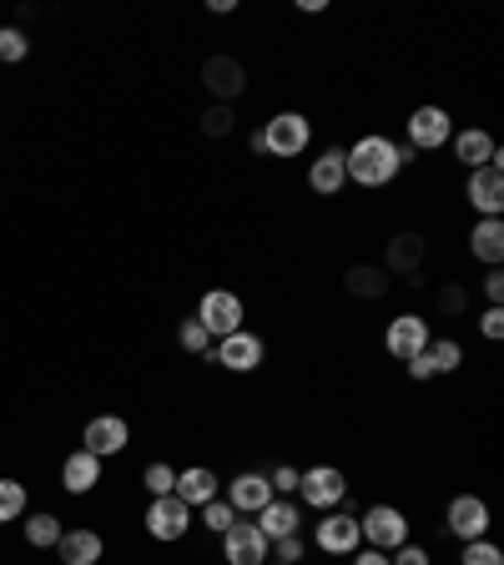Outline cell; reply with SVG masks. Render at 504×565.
<instances>
[{"label":"cell","mask_w":504,"mask_h":565,"mask_svg":"<svg viewBox=\"0 0 504 565\" xmlns=\"http://www.w3.org/2000/svg\"><path fill=\"white\" fill-rule=\"evenodd\" d=\"M343 288H348L358 303H378V298H388V288H394V278H388L378 263H353L348 273H343Z\"/></svg>","instance_id":"obj_22"},{"label":"cell","mask_w":504,"mask_h":565,"mask_svg":"<svg viewBox=\"0 0 504 565\" xmlns=\"http://www.w3.org/2000/svg\"><path fill=\"white\" fill-rule=\"evenodd\" d=\"M101 551H106V541L96 530H61V541H56L61 565H96Z\"/></svg>","instance_id":"obj_25"},{"label":"cell","mask_w":504,"mask_h":565,"mask_svg":"<svg viewBox=\"0 0 504 565\" xmlns=\"http://www.w3.org/2000/svg\"><path fill=\"white\" fill-rule=\"evenodd\" d=\"M423 258H429V237L404 227V233H394L384 243V263H378V268H384L388 278H414V273H423Z\"/></svg>","instance_id":"obj_11"},{"label":"cell","mask_w":504,"mask_h":565,"mask_svg":"<svg viewBox=\"0 0 504 565\" xmlns=\"http://www.w3.org/2000/svg\"><path fill=\"white\" fill-rule=\"evenodd\" d=\"M298 475H303V470H298V465H278V470L268 475L272 494H282V500H293V494H298Z\"/></svg>","instance_id":"obj_37"},{"label":"cell","mask_w":504,"mask_h":565,"mask_svg":"<svg viewBox=\"0 0 504 565\" xmlns=\"http://www.w3.org/2000/svg\"><path fill=\"white\" fill-rule=\"evenodd\" d=\"M101 484V459L86 455V449H71L66 465H61V490L66 494H92Z\"/></svg>","instance_id":"obj_23"},{"label":"cell","mask_w":504,"mask_h":565,"mask_svg":"<svg viewBox=\"0 0 504 565\" xmlns=\"http://www.w3.org/2000/svg\"><path fill=\"white\" fill-rule=\"evenodd\" d=\"M212 333L202 329V318L192 313V318H182V323H176V349L182 353H192V359H212Z\"/></svg>","instance_id":"obj_28"},{"label":"cell","mask_w":504,"mask_h":565,"mask_svg":"<svg viewBox=\"0 0 504 565\" xmlns=\"http://www.w3.org/2000/svg\"><path fill=\"white\" fill-rule=\"evenodd\" d=\"M464 202H470L480 217H504V167H480V172L464 177Z\"/></svg>","instance_id":"obj_16"},{"label":"cell","mask_w":504,"mask_h":565,"mask_svg":"<svg viewBox=\"0 0 504 565\" xmlns=\"http://www.w3.org/2000/svg\"><path fill=\"white\" fill-rule=\"evenodd\" d=\"M388 565H435V555L423 551V545H414V541H404L399 551L388 555Z\"/></svg>","instance_id":"obj_38"},{"label":"cell","mask_w":504,"mask_h":565,"mask_svg":"<svg viewBox=\"0 0 504 565\" xmlns=\"http://www.w3.org/2000/svg\"><path fill=\"white\" fill-rule=\"evenodd\" d=\"M429 339H435V329H429V318H423V313H399L384 329V349L394 353L399 364H409L414 353L429 349Z\"/></svg>","instance_id":"obj_12"},{"label":"cell","mask_w":504,"mask_h":565,"mask_svg":"<svg viewBox=\"0 0 504 565\" xmlns=\"http://www.w3.org/2000/svg\"><path fill=\"white\" fill-rule=\"evenodd\" d=\"M61 530H66V525H61L51 510H35V515L25 520V545H31V551H56Z\"/></svg>","instance_id":"obj_27"},{"label":"cell","mask_w":504,"mask_h":565,"mask_svg":"<svg viewBox=\"0 0 504 565\" xmlns=\"http://www.w3.org/2000/svg\"><path fill=\"white\" fill-rule=\"evenodd\" d=\"M202 86L212 92V102L237 106V96L247 92V66L237 56H227V51H217V56L202 61Z\"/></svg>","instance_id":"obj_9"},{"label":"cell","mask_w":504,"mask_h":565,"mask_svg":"<svg viewBox=\"0 0 504 565\" xmlns=\"http://www.w3.org/2000/svg\"><path fill=\"white\" fill-rule=\"evenodd\" d=\"M449 147H454V162L464 167V172H480V167L504 162L500 141H494L484 127H464V131H454V137H449Z\"/></svg>","instance_id":"obj_17"},{"label":"cell","mask_w":504,"mask_h":565,"mask_svg":"<svg viewBox=\"0 0 504 565\" xmlns=\"http://www.w3.org/2000/svg\"><path fill=\"white\" fill-rule=\"evenodd\" d=\"M459 565H504V551L484 535V541H464L459 545Z\"/></svg>","instance_id":"obj_33"},{"label":"cell","mask_w":504,"mask_h":565,"mask_svg":"<svg viewBox=\"0 0 504 565\" xmlns=\"http://www.w3.org/2000/svg\"><path fill=\"white\" fill-rule=\"evenodd\" d=\"M308 188H313L318 198H339V192L348 188V167H343V147H323V152L313 157V167H308Z\"/></svg>","instance_id":"obj_21"},{"label":"cell","mask_w":504,"mask_h":565,"mask_svg":"<svg viewBox=\"0 0 504 565\" xmlns=\"http://www.w3.org/2000/svg\"><path fill=\"white\" fill-rule=\"evenodd\" d=\"M298 11H303V15H318V11H329V0H298Z\"/></svg>","instance_id":"obj_44"},{"label":"cell","mask_w":504,"mask_h":565,"mask_svg":"<svg viewBox=\"0 0 504 565\" xmlns=\"http://www.w3.org/2000/svg\"><path fill=\"white\" fill-rule=\"evenodd\" d=\"M480 333H484V339H504V308H484V313H480Z\"/></svg>","instance_id":"obj_40"},{"label":"cell","mask_w":504,"mask_h":565,"mask_svg":"<svg viewBox=\"0 0 504 565\" xmlns=\"http://www.w3.org/2000/svg\"><path fill=\"white\" fill-rule=\"evenodd\" d=\"M253 525L268 535V545L282 541V535H303V505H298V500H282V494H272L268 505L253 515Z\"/></svg>","instance_id":"obj_19"},{"label":"cell","mask_w":504,"mask_h":565,"mask_svg":"<svg viewBox=\"0 0 504 565\" xmlns=\"http://www.w3.org/2000/svg\"><path fill=\"white\" fill-rule=\"evenodd\" d=\"M470 253L484 268H500L504 263V217H480V223L470 227Z\"/></svg>","instance_id":"obj_24"},{"label":"cell","mask_w":504,"mask_h":565,"mask_svg":"<svg viewBox=\"0 0 504 565\" xmlns=\"http://www.w3.org/2000/svg\"><path fill=\"white\" fill-rule=\"evenodd\" d=\"M303 555H308V541H303V535H282V541L268 545V561H278V565H298Z\"/></svg>","instance_id":"obj_36"},{"label":"cell","mask_w":504,"mask_h":565,"mask_svg":"<svg viewBox=\"0 0 504 565\" xmlns=\"http://www.w3.org/2000/svg\"><path fill=\"white\" fill-rule=\"evenodd\" d=\"M358 535L368 541V551L394 555L404 541H409V515H404L399 505H388V500H378V505H368L364 515H358Z\"/></svg>","instance_id":"obj_3"},{"label":"cell","mask_w":504,"mask_h":565,"mask_svg":"<svg viewBox=\"0 0 504 565\" xmlns=\"http://www.w3.org/2000/svg\"><path fill=\"white\" fill-rule=\"evenodd\" d=\"M141 525H147V535H152V541L172 545V541H182V535L192 530V510L182 505L176 494H162V500H152V505H147V520H141Z\"/></svg>","instance_id":"obj_14"},{"label":"cell","mask_w":504,"mask_h":565,"mask_svg":"<svg viewBox=\"0 0 504 565\" xmlns=\"http://www.w3.org/2000/svg\"><path fill=\"white\" fill-rule=\"evenodd\" d=\"M172 494L187 510H202L207 500H217V494H223V480H217V470H212V465H187V470H176Z\"/></svg>","instance_id":"obj_18"},{"label":"cell","mask_w":504,"mask_h":565,"mask_svg":"<svg viewBox=\"0 0 504 565\" xmlns=\"http://www.w3.org/2000/svg\"><path fill=\"white\" fill-rule=\"evenodd\" d=\"M404 162H409V147H399L394 137H384V131H368V137H358L353 147H343V167H348V182L353 188H388L394 177L404 172Z\"/></svg>","instance_id":"obj_1"},{"label":"cell","mask_w":504,"mask_h":565,"mask_svg":"<svg viewBox=\"0 0 504 565\" xmlns=\"http://www.w3.org/2000/svg\"><path fill=\"white\" fill-rule=\"evenodd\" d=\"M262 359H268V339L253 329H237L212 343V364H223L227 374H253V369H262Z\"/></svg>","instance_id":"obj_4"},{"label":"cell","mask_w":504,"mask_h":565,"mask_svg":"<svg viewBox=\"0 0 504 565\" xmlns=\"http://www.w3.org/2000/svg\"><path fill=\"white\" fill-rule=\"evenodd\" d=\"M313 545L323 555H333V561H343V555H353V551H364L358 515H348V510H329V515L313 525Z\"/></svg>","instance_id":"obj_8"},{"label":"cell","mask_w":504,"mask_h":565,"mask_svg":"<svg viewBox=\"0 0 504 565\" xmlns=\"http://www.w3.org/2000/svg\"><path fill=\"white\" fill-rule=\"evenodd\" d=\"M223 500L237 510V515H258V510L272 500V484H268L262 470H243V475H233V484L223 490Z\"/></svg>","instance_id":"obj_20"},{"label":"cell","mask_w":504,"mask_h":565,"mask_svg":"<svg viewBox=\"0 0 504 565\" xmlns=\"http://www.w3.org/2000/svg\"><path fill=\"white\" fill-rule=\"evenodd\" d=\"M223 541V561L227 565H268V535H262L253 520H233Z\"/></svg>","instance_id":"obj_13"},{"label":"cell","mask_w":504,"mask_h":565,"mask_svg":"<svg viewBox=\"0 0 504 565\" xmlns=\"http://www.w3.org/2000/svg\"><path fill=\"white\" fill-rule=\"evenodd\" d=\"M435 308L444 318H464L474 308V294H470V282H439L435 288Z\"/></svg>","instance_id":"obj_29"},{"label":"cell","mask_w":504,"mask_h":565,"mask_svg":"<svg viewBox=\"0 0 504 565\" xmlns=\"http://www.w3.org/2000/svg\"><path fill=\"white\" fill-rule=\"evenodd\" d=\"M207 11H212V15H233L237 0H207Z\"/></svg>","instance_id":"obj_42"},{"label":"cell","mask_w":504,"mask_h":565,"mask_svg":"<svg viewBox=\"0 0 504 565\" xmlns=\"http://www.w3.org/2000/svg\"><path fill=\"white\" fill-rule=\"evenodd\" d=\"M247 147H253V157H268V141H262V127L247 137Z\"/></svg>","instance_id":"obj_43"},{"label":"cell","mask_w":504,"mask_h":565,"mask_svg":"<svg viewBox=\"0 0 504 565\" xmlns=\"http://www.w3.org/2000/svg\"><path fill=\"white\" fill-rule=\"evenodd\" d=\"M31 56V35L21 31V25H0V61L6 66H15V61Z\"/></svg>","instance_id":"obj_32"},{"label":"cell","mask_w":504,"mask_h":565,"mask_svg":"<svg viewBox=\"0 0 504 565\" xmlns=\"http://www.w3.org/2000/svg\"><path fill=\"white\" fill-rule=\"evenodd\" d=\"M490 505H484L480 494H454V500H449V510H444V530L449 535H454L459 545L464 541H484V535H490Z\"/></svg>","instance_id":"obj_10"},{"label":"cell","mask_w":504,"mask_h":565,"mask_svg":"<svg viewBox=\"0 0 504 565\" xmlns=\"http://www.w3.org/2000/svg\"><path fill=\"white\" fill-rule=\"evenodd\" d=\"M141 484H147V494H152V500H162V494H172L176 470H172V465H167V459H152V465L141 470Z\"/></svg>","instance_id":"obj_34"},{"label":"cell","mask_w":504,"mask_h":565,"mask_svg":"<svg viewBox=\"0 0 504 565\" xmlns=\"http://www.w3.org/2000/svg\"><path fill=\"white\" fill-rule=\"evenodd\" d=\"M404 131H409V152H439V147H449V137H454V117H449L444 106H414V117L404 121Z\"/></svg>","instance_id":"obj_6"},{"label":"cell","mask_w":504,"mask_h":565,"mask_svg":"<svg viewBox=\"0 0 504 565\" xmlns=\"http://www.w3.org/2000/svg\"><path fill=\"white\" fill-rule=\"evenodd\" d=\"M25 484L21 480H0V525H11V520H21L25 515Z\"/></svg>","instance_id":"obj_31"},{"label":"cell","mask_w":504,"mask_h":565,"mask_svg":"<svg viewBox=\"0 0 504 565\" xmlns=\"http://www.w3.org/2000/svg\"><path fill=\"white\" fill-rule=\"evenodd\" d=\"M233 131H237V106L212 102L207 111H202V137H207V141H227Z\"/></svg>","instance_id":"obj_30"},{"label":"cell","mask_w":504,"mask_h":565,"mask_svg":"<svg viewBox=\"0 0 504 565\" xmlns=\"http://www.w3.org/2000/svg\"><path fill=\"white\" fill-rule=\"evenodd\" d=\"M197 318H202V329H207L212 339H227V333H237L247 323V308L233 288H207L202 303H197Z\"/></svg>","instance_id":"obj_5"},{"label":"cell","mask_w":504,"mask_h":565,"mask_svg":"<svg viewBox=\"0 0 504 565\" xmlns=\"http://www.w3.org/2000/svg\"><path fill=\"white\" fill-rule=\"evenodd\" d=\"M480 294H484V303H490V308H504V273L500 268H490L480 278Z\"/></svg>","instance_id":"obj_39"},{"label":"cell","mask_w":504,"mask_h":565,"mask_svg":"<svg viewBox=\"0 0 504 565\" xmlns=\"http://www.w3.org/2000/svg\"><path fill=\"white\" fill-rule=\"evenodd\" d=\"M348 475L339 465H313V470L298 475V505L303 510H318V515H329V510H343L348 500Z\"/></svg>","instance_id":"obj_2"},{"label":"cell","mask_w":504,"mask_h":565,"mask_svg":"<svg viewBox=\"0 0 504 565\" xmlns=\"http://www.w3.org/2000/svg\"><path fill=\"white\" fill-rule=\"evenodd\" d=\"M268 565H278V561H268Z\"/></svg>","instance_id":"obj_45"},{"label":"cell","mask_w":504,"mask_h":565,"mask_svg":"<svg viewBox=\"0 0 504 565\" xmlns=\"http://www.w3.org/2000/svg\"><path fill=\"white\" fill-rule=\"evenodd\" d=\"M127 445H131V424L121 419V414H96V419L82 429V449L96 455V459L121 455Z\"/></svg>","instance_id":"obj_15"},{"label":"cell","mask_w":504,"mask_h":565,"mask_svg":"<svg viewBox=\"0 0 504 565\" xmlns=\"http://www.w3.org/2000/svg\"><path fill=\"white\" fill-rule=\"evenodd\" d=\"M353 565H388L384 551H353Z\"/></svg>","instance_id":"obj_41"},{"label":"cell","mask_w":504,"mask_h":565,"mask_svg":"<svg viewBox=\"0 0 504 565\" xmlns=\"http://www.w3.org/2000/svg\"><path fill=\"white\" fill-rule=\"evenodd\" d=\"M197 515H202V525H207L212 535H227V525H233V520H237V510L227 505L223 494H217V500H207V505L197 510Z\"/></svg>","instance_id":"obj_35"},{"label":"cell","mask_w":504,"mask_h":565,"mask_svg":"<svg viewBox=\"0 0 504 565\" xmlns=\"http://www.w3.org/2000/svg\"><path fill=\"white\" fill-rule=\"evenodd\" d=\"M423 359H429V374L444 379V374H454V369L464 364V343H459V339H429Z\"/></svg>","instance_id":"obj_26"},{"label":"cell","mask_w":504,"mask_h":565,"mask_svg":"<svg viewBox=\"0 0 504 565\" xmlns=\"http://www.w3.org/2000/svg\"><path fill=\"white\" fill-rule=\"evenodd\" d=\"M262 141H268V157H303L313 141V121L303 111H278L272 121H262Z\"/></svg>","instance_id":"obj_7"}]
</instances>
